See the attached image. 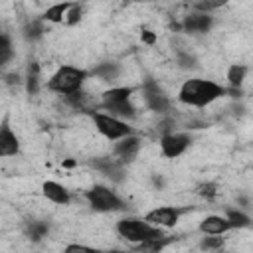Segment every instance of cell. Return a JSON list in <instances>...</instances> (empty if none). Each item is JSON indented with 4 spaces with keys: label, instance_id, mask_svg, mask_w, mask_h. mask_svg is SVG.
I'll return each instance as SVG.
<instances>
[{
    "label": "cell",
    "instance_id": "6da1fadb",
    "mask_svg": "<svg viewBox=\"0 0 253 253\" xmlns=\"http://www.w3.org/2000/svg\"><path fill=\"white\" fill-rule=\"evenodd\" d=\"M225 95H227V87L211 79H204V77L186 79L178 89V101L188 107H196V109L208 107Z\"/></svg>",
    "mask_w": 253,
    "mask_h": 253
},
{
    "label": "cell",
    "instance_id": "7a4b0ae2",
    "mask_svg": "<svg viewBox=\"0 0 253 253\" xmlns=\"http://www.w3.org/2000/svg\"><path fill=\"white\" fill-rule=\"evenodd\" d=\"M132 93L134 87H111L101 95V109L119 119L132 121L136 117V107L130 101Z\"/></svg>",
    "mask_w": 253,
    "mask_h": 253
},
{
    "label": "cell",
    "instance_id": "3957f363",
    "mask_svg": "<svg viewBox=\"0 0 253 253\" xmlns=\"http://www.w3.org/2000/svg\"><path fill=\"white\" fill-rule=\"evenodd\" d=\"M89 71L75 67V65H61L53 71V75L47 79V89L53 93H59L63 97L81 91L83 83L87 81Z\"/></svg>",
    "mask_w": 253,
    "mask_h": 253
},
{
    "label": "cell",
    "instance_id": "277c9868",
    "mask_svg": "<svg viewBox=\"0 0 253 253\" xmlns=\"http://www.w3.org/2000/svg\"><path fill=\"white\" fill-rule=\"evenodd\" d=\"M119 237H123L125 241H130V243H144L148 239H154V237H162V229L152 225L150 221H146L144 217H134V215H126V217H121L115 225Z\"/></svg>",
    "mask_w": 253,
    "mask_h": 253
},
{
    "label": "cell",
    "instance_id": "5b68a950",
    "mask_svg": "<svg viewBox=\"0 0 253 253\" xmlns=\"http://www.w3.org/2000/svg\"><path fill=\"white\" fill-rule=\"evenodd\" d=\"M85 200L89 204V208L97 213H115V211H123L125 210V202L121 200V196L111 190L109 186L103 184H95L85 192Z\"/></svg>",
    "mask_w": 253,
    "mask_h": 253
},
{
    "label": "cell",
    "instance_id": "8992f818",
    "mask_svg": "<svg viewBox=\"0 0 253 253\" xmlns=\"http://www.w3.org/2000/svg\"><path fill=\"white\" fill-rule=\"evenodd\" d=\"M91 121H93L95 128H97V132L101 136H105L107 140H113V142L134 132L132 126L128 125V121L119 119V117H115V115H111V113H107L103 109L101 111H91Z\"/></svg>",
    "mask_w": 253,
    "mask_h": 253
},
{
    "label": "cell",
    "instance_id": "52a82bcc",
    "mask_svg": "<svg viewBox=\"0 0 253 253\" xmlns=\"http://www.w3.org/2000/svg\"><path fill=\"white\" fill-rule=\"evenodd\" d=\"M140 91H142V99H144V103H146V107L150 111H154V113H166L170 109L168 95L162 91V87L152 77H146L142 81Z\"/></svg>",
    "mask_w": 253,
    "mask_h": 253
},
{
    "label": "cell",
    "instance_id": "ba28073f",
    "mask_svg": "<svg viewBox=\"0 0 253 253\" xmlns=\"http://www.w3.org/2000/svg\"><path fill=\"white\" fill-rule=\"evenodd\" d=\"M190 144H192V138H190L188 132L170 130V132H164L160 136V152L166 158H178V156H182L188 150Z\"/></svg>",
    "mask_w": 253,
    "mask_h": 253
},
{
    "label": "cell",
    "instance_id": "9c48e42d",
    "mask_svg": "<svg viewBox=\"0 0 253 253\" xmlns=\"http://www.w3.org/2000/svg\"><path fill=\"white\" fill-rule=\"evenodd\" d=\"M182 213H184L182 208H176V206H158V208L146 211L144 213V219L150 221L152 225L160 227V229H170V227H174L180 221Z\"/></svg>",
    "mask_w": 253,
    "mask_h": 253
},
{
    "label": "cell",
    "instance_id": "30bf717a",
    "mask_svg": "<svg viewBox=\"0 0 253 253\" xmlns=\"http://www.w3.org/2000/svg\"><path fill=\"white\" fill-rule=\"evenodd\" d=\"M213 26V16L206 10H196L182 20V30L188 34H206Z\"/></svg>",
    "mask_w": 253,
    "mask_h": 253
},
{
    "label": "cell",
    "instance_id": "8fae6325",
    "mask_svg": "<svg viewBox=\"0 0 253 253\" xmlns=\"http://www.w3.org/2000/svg\"><path fill=\"white\" fill-rule=\"evenodd\" d=\"M138 150H140V138L134 132L132 134H126V136H123L119 140H115V148H113L115 158H119L123 164L132 162L136 158Z\"/></svg>",
    "mask_w": 253,
    "mask_h": 253
},
{
    "label": "cell",
    "instance_id": "7c38bea8",
    "mask_svg": "<svg viewBox=\"0 0 253 253\" xmlns=\"http://www.w3.org/2000/svg\"><path fill=\"white\" fill-rule=\"evenodd\" d=\"M16 154H20V140L12 130V126L8 125V119H4L0 126V156L8 158Z\"/></svg>",
    "mask_w": 253,
    "mask_h": 253
},
{
    "label": "cell",
    "instance_id": "4fadbf2b",
    "mask_svg": "<svg viewBox=\"0 0 253 253\" xmlns=\"http://www.w3.org/2000/svg\"><path fill=\"white\" fill-rule=\"evenodd\" d=\"M42 194H43V198H45L47 202H51V204H55V206H67V204L71 202L69 190H67L63 184L55 182V180H45V182L42 184Z\"/></svg>",
    "mask_w": 253,
    "mask_h": 253
},
{
    "label": "cell",
    "instance_id": "5bb4252c",
    "mask_svg": "<svg viewBox=\"0 0 253 253\" xmlns=\"http://www.w3.org/2000/svg\"><path fill=\"white\" fill-rule=\"evenodd\" d=\"M198 229H200L204 235H223V233L231 231L233 227H231L227 215H215V213H211V215H206V217L200 221Z\"/></svg>",
    "mask_w": 253,
    "mask_h": 253
},
{
    "label": "cell",
    "instance_id": "9a60e30c",
    "mask_svg": "<svg viewBox=\"0 0 253 253\" xmlns=\"http://www.w3.org/2000/svg\"><path fill=\"white\" fill-rule=\"evenodd\" d=\"M93 166L113 182H121L125 178V164L119 158H97L93 160Z\"/></svg>",
    "mask_w": 253,
    "mask_h": 253
},
{
    "label": "cell",
    "instance_id": "2e32d148",
    "mask_svg": "<svg viewBox=\"0 0 253 253\" xmlns=\"http://www.w3.org/2000/svg\"><path fill=\"white\" fill-rule=\"evenodd\" d=\"M71 6H73V2H71V0H63V2H57V4L49 6V8L43 12L42 20H43V22H51V24H59V22H65V18H67V12H69V8H71Z\"/></svg>",
    "mask_w": 253,
    "mask_h": 253
},
{
    "label": "cell",
    "instance_id": "e0dca14e",
    "mask_svg": "<svg viewBox=\"0 0 253 253\" xmlns=\"http://www.w3.org/2000/svg\"><path fill=\"white\" fill-rule=\"evenodd\" d=\"M91 75L99 77L101 81L115 83V81L119 79V75H121V65H119L117 61H103V63H99V65L91 71Z\"/></svg>",
    "mask_w": 253,
    "mask_h": 253
},
{
    "label": "cell",
    "instance_id": "ac0fdd59",
    "mask_svg": "<svg viewBox=\"0 0 253 253\" xmlns=\"http://www.w3.org/2000/svg\"><path fill=\"white\" fill-rule=\"evenodd\" d=\"M245 75H247V65L243 63H231L227 67V73H225V79H227V89L231 91H239L243 81H245Z\"/></svg>",
    "mask_w": 253,
    "mask_h": 253
},
{
    "label": "cell",
    "instance_id": "d6986e66",
    "mask_svg": "<svg viewBox=\"0 0 253 253\" xmlns=\"http://www.w3.org/2000/svg\"><path fill=\"white\" fill-rule=\"evenodd\" d=\"M225 215H227V219H229V223H231L233 229H245V227H251L253 225L251 215H247L243 210H227Z\"/></svg>",
    "mask_w": 253,
    "mask_h": 253
},
{
    "label": "cell",
    "instance_id": "ffe728a7",
    "mask_svg": "<svg viewBox=\"0 0 253 253\" xmlns=\"http://www.w3.org/2000/svg\"><path fill=\"white\" fill-rule=\"evenodd\" d=\"M24 81H26V91L30 95H38V91H40V69H38L36 63H32L28 67V73H26Z\"/></svg>",
    "mask_w": 253,
    "mask_h": 253
},
{
    "label": "cell",
    "instance_id": "44dd1931",
    "mask_svg": "<svg viewBox=\"0 0 253 253\" xmlns=\"http://www.w3.org/2000/svg\"><path fill=\"white\" fill-rule=\"evenodd\" d=\"M22 34H24V38H26L28 42H34V40L42 38V36H43V20H34V22H28V24L24 26Z\"/></svg>",
    "mask_w": 253,
    "mask_h": 253
},
{
    "label": "cell",
    "instance_id": "7402d4cb",
    "mask_svg": "<svg viewBox=\"0 0 253 253\" xmlns=\"http://www.w3.org/2000/svg\"><path fill=\"white\" fill-rule=\"evenodd\" d=\"M12 55H14L12 40H10V36L4 32V34H2V40H0V63H2V65H8L10 59H12Z\"/></svg>",
    "mask_w": 253,
    "mask_h": 253
},
{
    "label": "cell",
    "instance_id": "603a6c76",
    "mask_svg": "<svg viewBox=\"0 0 253 253\" xmlns=\"http://www.w3.org/2000/svg\"><path fill=\"white\" fill-rule=\"evenodd\" d=\"M176 61H178V65L182 69H196L198 67V59L192 53H188V51H178Z\"/></svg>",
    "mask_w": 253,
    "mask_h": 253
},
{
    "label": "cell",
    "instance_id": "cb8c5ba5",
    "mask_svg": "<svg viewBox=\"0 0 253 253\" xmlns=\"http://www.w3.org/2000/svg\"><path fill=\"white\" fill-rule=\"evenodd\" d=\"M81 14H83V8L77 4V2H73V6L69 8V12H67V18H65V24H69V26H73V24H77L79 20H81Z\"/></svg>",
    "mask_w": 253,
    "mask_h": 253
},
{
    "label": "cell",
    "instance_id": "d4e9b609",
    "mask_svg": "<svg viewBox=\"0 0 253 253\" xmlns=\"http://www.w3.org/2000/svg\"><path fill=\"white\" fill-rule=\"evenodd\" d=\"M47 233V225L42 223V221H32L30 229H28V235H32L34 239H42L43 235Z\"/></svg>",
    "mask_w": 253,
    "mask_h": 253
},
{
    "label": "cell",
    "instance_id": "484cf974",
    "mask_svg": "<svg viewBox=\"0 0 253 253\" xmlns=\"http://www.w3.org/2000/svg\"><path fill=\"white\" fill-rule=\"evenodd\" d=\"M200 247H202V249H219V247H223V241H221V237H217V235H208V237L202 239Z\"/></svg>",
    "mask_w": 253,
    "mask_h": 253
},
{
    "label": "cell",
    "instance_id": "4316f807",
    "mask_svg": "<svg viewBox=\"0 0 253 253\" xmlns=\"http://www.w3.org/2000/svg\"><path fill=\"white\" fill-rule=\"evenodd\" d=\"M63 251H65V253H77V251H93V247H89V245H81V243H69V245H65V247H63Z\"/></svg>",
    "mask_w": 253,
    "mask_h": 253
},
{
    "label": "cell",
    "instance_id": "83f0119b",
    "mask_svg": "<svg viewBox=\"0 0 253 253\" xmlns=\"http://www.w3.org/2000/svg\"><path fill=\"white\" fill-rule=\"evenodd\" d=\"M213 188H215L213 184H204V186H202V190H200V194H204V196H206V194H208V196H213V194H215V190H213Z\"/></svg>",
    "mask_w": 253,
    "mask_h": 253
},
{
    "label": "cell",
    "instance_id": "f1b7e54d",
    "mask_svg": "<svg viewBox=\"0 0 253 253\" xmlns=\"http://www.w3.org/2000/svg\"><path fill=\"white\" fill-rule=\"evenodd\" d=\"M126 2H144V0H126Z\"/></svg>",
    "mask_w": 253,
    "mask_h": 253
}]
</instances>
